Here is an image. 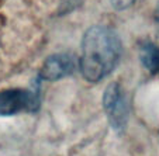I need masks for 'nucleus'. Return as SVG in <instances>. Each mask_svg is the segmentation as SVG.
<instances>
[{"label":"nucleus","instance_id":"f257e3e1","mask_svg":"<svg viewBox=\"0 0 159 156\" xmlns=\"http://www.w3.org/2000/svg\"><path fill=\"white\" fill-rule=\"evenodd\" d=\"M123 47L114 30L107 25H93L86 30L82 39L79 68L90 83L103 80L120 62Z\"/></svg>","mask_w":159,"mask_h":156},{"label":"nucleus","instance_id":"20e7f679","mask_svg":"<svg viewBox=\"0 0 159 156\" xmlns=\"http://www.w3.org/2000/svg\"><path fill=\"white\" fill-rule=\"evenodd\" d=\"M76 68V59L70 54H55L45 59L41 70L39 78L44 80H59L66 76L72 75Z\"/></svg>","mask_w":159,"mask_h":156},{"label":"nucleus","instance_id":"7ed1b4c3","mask_svg":"<svg viewBox=\"0 0 159 156\" xmlns=\"http://www.w3.org/2000/svg\"><path fill=\"white\" fill-rule=\"evenodd\" d=\"M103 107L113 128L117 131L125 128L128 120V105L124 91L118 83H111L107 86L103 94Z\"/></svg>","mask_w":159,"mask_h":156},{"label":"nucleus","instance_id":"39448f33","mask_svg":"<svg viewBox=\"0 0 159 156\" xmlns=\"http://www.w3.org/2000/svg\"><path fill=\"white\" fill-rule=\"evenodd\" d=\"M139 58L145 69L159 73V47L152 42H144L139 49Z\"/></svg>","mask_w":159,"mask_h":156},{"label":"nucleus","instance_id":"f03ea898","mask_svg":"<svg viewBox=\"0 0 159 156\" xmlns=\"http://www.w3.org/2000/svg\"><path fill=\"white\" fill-rule=\"evenodd\" d=\"M39 97L35 90L28 89H6L0 91V115H14L23 111H35Z\"/></svg>","mask_w":159,"mask_h":156},{"label":"nucleus","instance_id":"423d86ee","mask_svg":"<svg viewBox=\"0 0 159 156\" xmlns=\"http://www.w3.org/2000/svg\"><path fill=\"white\" fill-rule=\"evenodd\" d=\"M138 0H110L111 6L114 7L116 10L121 11V10H127L129 7H132Z\"/></svg>","mask_w":159,"mask_h":156}]
</instances>
